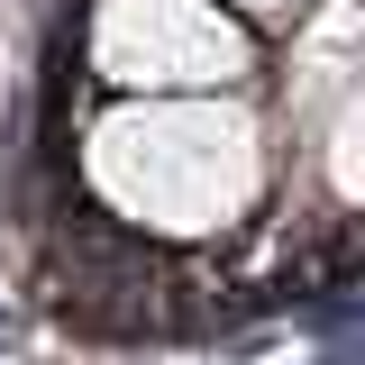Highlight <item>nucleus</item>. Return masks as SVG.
Wrapping results in <instances>:
<instances>
[{"label":"nucleus","instance_id":"f257e3e1","mask_svg":"<svg viewBox=\"0 0 365 365\" xmlns=\"http://www.w3.org/2000/svg\"><path fill=\"white\" fill-rule=\"evenodd\" d=\"M73 201L165 265H201L283 220V110L247 91H91L73 110Z\"/></svg>","mask_w":365,"mask_h":365},{"label":"nucleus","instance_id":"f03ea898","mask_svg":"<svg viewBox=\"0 0 365 365\" xmlns=\"http://www.w3.org/2000/svg\"><path fill=\"white\" fill-rule=\"evenodd\" d=\"M91 91H247L274 83V46L237 0H83Z\"/></svg>","mask_w":365,"mask_h":365},{"label":"nucleus","instance_id":"7ed1b4c3","mask_svg":"<svg viewBox=\"0 0 365 365\" xmlns=\"http://www.w3.org/2000/svg\"><path fill=\"white\" fill-rule=\"evenodd\" d=\"M237 9H247V19H256V28H265V37H292V28H302V19H311L319 0H237Z\"/></svg>","mask_w":365,"mask_h":365}]
</instances>
